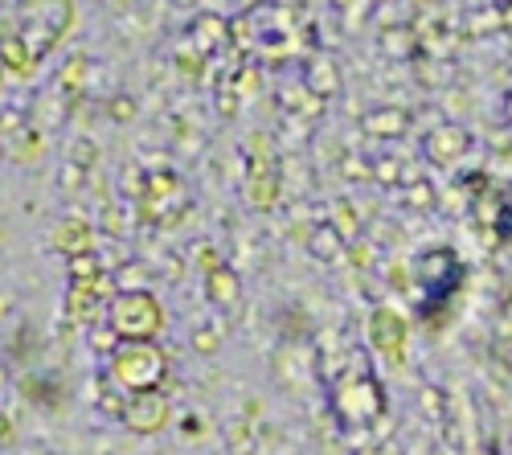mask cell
Segmentation results:
<instances>
[{"label":"cell","mask_w":512,"mask_h":455,"mask_svg":"<svg viewBox=\"0 0 512 455\" xmlns=\"http://www.w3.org/2000/svg\"><path fill=\"white\" fill-rule=\"evenodd\" d=\"M13 25L25 54L33 58V66L46 58L58 41L66 37V29L74 25V5L70 0H13Z\"/></svg>","instance_id":"1"},{"label":"cell","mask_w":512,"mask_h":455,"mask_svg":"<svg viewBox=\"0 0 512 455\" xmlns=\"http://www.w3.org/2000/svg\"><path fill=\"white\" fill-rule=\"evenodd\" d=\"M164 378V353L152 341H119L111 353V382L127 394H152Z\"/></svg>","instance_id":"2"},{"label":"cell","mask_w":512,"mask_h":455,"mask_svg":"<svg viewBox=\"0 0 512 455\" xmlns=\"http://www.w3.org/2000/svg\"><path fill=\"white\" fill-rule=\"evenodd\" d=\"M107 324L115 341H152L164 328V308L148 287H127V292H115L107 308Z\"/></svg>","instance_id":"3"},{"label":"cell","mask_w":512,"mask_h":455,"mask_svg":"<svg viewBox=\"0 0 512 455\" xmlns=\"http://www.w3.org/2000/svg\"><path fill=\"white\" fill-rule=\"evenodd\" d=\"M332 410L345 419V427H369L373 419L386 415V394L369 374H349L332 394Z\"/></svg>","instance_id":"4"},{"label":"cell","mask_w":512,"mask_h":455,"mask_svg":"<svg viewBox=\"0 0 512 455\" xmlns=\"http://www.w3.org/2000/svg\"><path fill=\"white\" fill-rule=\"evenodd\" d=\"M459 275H463L459 255L447 251V246H435V251H426L418 259V279L426 287V300H447L459 287Z\"/></svg>","instance_id":"5"},{"label":"cell","mask_w":512,"mask_h":455,"mask_svg":"<svg viewBox=\"0 0 512 455\" xmlns=\"http://www.w3.org/2000/svg\"><path fill=\"white\" fill-rule=\"evenodd\" d=\"M467 152H472V132L459 128V123H439L422 136V156L439 169H455L459 160H467Z\"/></svg>","instance_id":"6"},{"label":"cell","mask_w":512,"mask_h":455,"mask_svg":"<svg viewBox=\"0 0 512 455\" xmlns=\"http://www.w3.org/2000/svg\"><path fill=\"white\" fill-rule=\"evenodd\" d=\"M119 419L127 431H136V435H152L168 423V398L160 390L152 394H136V398H127L123 410H119Z\"/></svg>","instance_id":"7"},{"label":"cell","mask_w":512,"mask_h":455,"mask_svg":"<svg viewBox=\"0 0 512 455\" xmlns=\"http://www.w3.org/2000/svg\"><path fill=\"white\" fill-rule=\"evenodd\" d=\"M369 333H373V345H377L381 357L402 361V353H406V320H402L394 308H377Z\"/></svg>","instance_id":"8"},{"label":"cell","mask_w":512,"mask_h":455,"mask_svg":"<svg viewBox=\"0 0 512 455\" xmlns=\"http://www.w3.org/2000/svg\"><path fill=\"white\" fill-rule=\"evenodd\" d=\"M406 128H410V111H402V107H377L365 115V132L381 136V140H398Z\"/></svg>","instance_id":"9"},{"label":"cell","mask_w":512,"mask_h":455,"mask_svg":"<svg viewBox=\"0 0 512 455\" xmlns=\"http://www.w3.org/2000/svg\"><path fill=\"white\" fill-rule=\"evenodd\" d=\"M308 82H312L316 95H336V91H340V74H336V66H332L328 58L308 70Z\"/></svg>","instance_id":"10"},{"label":"cell","mask_w":512,"mask_h":455,"mask_svg":"<svg viewBox=\"0 0 512 455\" xmlns=\"http://www.w3.org/2000/svg\"><path fill=\"white\" fill-rule=\"evenodd\" d=\"M213 300L218 304H238V279H234V271H213Z\"/></svg>","instance_id":"11"},{"label":"cell","mask_w":512,"mask_h":455,"mask_svg":"<svg viewBox=\"0 0 512 455\" xmlns=\"http://www.w3.org/2000/svg\"><path fill=\"white\" fill-rule=\"evenodd\" d=\"M340 246H345V238L332 234V230H316V234H312V251H316V255H336Z\"/></svg>","instance_id":"12"},{"label":"cell","mask_w":512,"mask_h":455,"mask_svg":"<svg viewBox=\"0 0 512 455\" xmlns=\"http://www.w3.org/2000/svg\"><path fill=\"white\" fill-rule=\"evenodd\" d=\"M500 17H504V29H512V0H500Z\"/></svg>","instance_id":"13"},{"label":"cell","mask_w":512,"mask_h":455,"mask_svg":"<svg viewBox=\"0 0 512 455\" xmlns=\"http://www.w3.org/2000/svg\"><path fill=\"white\" fill-rule=\"evenodd\" d=\"M504 119H508V123H512V91H508V95H504Z\"/></svg>","instance_id":"14"},{"label":"cell","mask_w":512,"mask_h":455,"mask_svg":"<svg viewBox=\"0 0 512 455\" xmlns=\"http://www.w3.org/2000/svg\"><path fill=\"white\" fill-rule=\"evenodd\" d=\"M0 82H5V62H0Z\"/></svg>","instance_id":"15"}]
</instances>
